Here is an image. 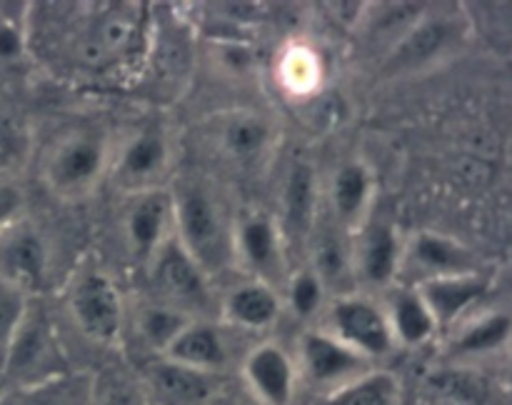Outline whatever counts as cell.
Masks as SVG:
<instances>
[{
	"label": "cell",
	"instance_id": "cell-1",
	"mask_svg": "<svg viewBox=\"0 0 512 405\" xmlns=\"http://www.w3.org/2000/svg\"><path fill=\"white\" fill-rule=\"evenodd\" d=\"M170 200L175 240L208 278L223 273L235 260V223L220 195L205 180L183 178L170 193Z\"/></svg>",
	"mask_w": 512,
	"mask_h": 405
},
{
	"label": "cell",
	"instance_id": "cell-2",
	"mask_svg": "<svg viewBox=\"0 0 512 405\" xmlns=\"http://www.w3.org/2000/svg\"><path fill=\"white\" fill-rule=\"evenodd\" d=\"M145 35V13L135 3L93 5L73 25L68 55L85 73H108L133 58Z\"/></svg>",
	"mask_w": 512,
	"mask_h": 405
},
{
	"label": "cell",
	"instance_id": "cell-3",
	"mask_svg": "<svg viewBox=\"0 0 512 405\" xmlns=\"http://www.w3.org/2000/svg\"><path fill=\"white\" fill-rule=\"evenodd\" d=\"M0 368L5 390L30 388L70 373L53 323L40 305L28 303L23 320L0 360Z\"/></svg>",
	"mask_w": 512,
	"mask_h": 405
},
{
	"label": "cell",
	"instance_id": "cell-4",
	"mask_svg": "<svg viewBox=\"0 0 512 405\" xmlns=\"http://www.w3.org/2000/svg\"><path fill=\"white\" fill-rule=\"evenodd\" d=\"M150 285L158 295L160 305L178 310L195 320V315H205L213 305L210 295V278L198 263L183 250V245L173 238L165 240L148 260Z\"/></svg>",
	"mask_w": 512,
	"mask_h": 405
},
{
	"label": "cell",
	"instance_id": "cell-5",
	"mask_svg": "<svg viewBox=\"0 0 512 405\" xmlns=\"http://www.w3.org/2000/svg\"><path fill=\"white\" fill-rule=\"evenodd\" d=\"M105 158L108 150L103 135L93 130H75L63 135L45 155V185L60 198H78L98 183L105 170Z\"/></svg>",
	"mask_w": 512,
	"mask_h": 405
},
{
	"label": "cell",
	"instance_id": "cell-6",
	"mask_svg": "<svg viewBox=\"0 0 512 405\" xmlns=\"http://www.w3.org/2000/svg\"><path fill=\"white\" fill-rule=\"evenodd\" d=\"M333 338L348 345L358 355L373 363L375 358H385L393 353L395 335L385 308L363 295H340L330 308V330Z\"/></svg>",
	"mask_w": 512,
	"mask_h": 405
},
{
	"label": "cell",
	"instance_id": "cell-7",
	"mask_svg": "<svg viewBox=\"0 0 512 405\" xmlns=\"http://www.w3.org/2000/svg\"><path fill=\"white\" fill-rule=\"evenodd\" d=\"M70 313L78 328L100 345H113L123 330V298L113 280L100 270H88L70 288Z\"/></svg>",
	"mask_w": 512,
	"mask_h": 405
},
{
	"label": "cell",
	"instance_id": "cell-8",
	"mask_svg": "<svg viewBox=\"0 0 512 405\" xmlns=\"http://www.w3.org/2000/svg\"><path fill=\"white\" fill-rule=\"evenodd\" d=\"M210 133L215 155L230 168H260L275 148V125L258 110H228Z\"/></svg>",
	"mask_w": 512,
	"mask_h": 405
},
{
	"label": "cell",
	"instance_id": "cell-9",
	"mask_svg": "<svg viewBox=\"0 0 512 405\" xmlns=\"http://www.w3.org/2000/svg\"><path fill=\"white\" fill-rule=\"evenodd\" d=\"M463 33L465 28L453 15L423 13L420 20H415L393 43L388 60H385V75H405L428 68L430 63L458 48Z\"/></svg>",
	"mask_w": 512,
	"mask_h": 405
},
{
	"label": "cell",
	"instance_id": "cell-10",
	"mask_svg": "<svg viewBox=\"0 0 512 405\" xmlns=\"http://www.w3.org/2000/svg\"><path fill=\"white\" fill-rule=\"evenodd\" d=\"M50 250L38 228L23 218L0 233V278L20 293H40L48 283Z\"/></svg>",
	"mask_w": 512,
	"mask_h": 405
},
{
	"label": "cell",
	"instance_id": "cell-11",
	"mask_svg": "<svg viewBox=\"0 0 512 405\" xmlns=\"http://www.w3.org/2000/svg\"><path fill=\"white\" fill-rule=\"evenodd\" d=\"M295 365H298V378H305L310 385L325 390V393L370 370V360H365L363 355H358L323 330L303 335Z\"/></svg>",
	"mask_w": 512,
	"mask_h": 405
},
{
	"label": "cell",
	"instance_id": "cell-12",
	"mask_svg": "<svg viewBox=\"0 0 512 405\" xmlns=\"http://www.w3.org/2000/svg\"><path fill=\"white\" fill-rule=\"evenodd\" d=\"M243 388L260 405H293L298 365L280 345H258L243 360Z\"/></svg>",
	"mask_w": 512,
	"mask_h": 405
},
{
	"label": "cell",
	"instance_id": "cell-13",
	"mask_svg": "<svg viewBox=\"0 0 512 405\" xmlns=\"http://www.w3.org/2000/svg\"><path fill=\"white\" fill-rule=\"evenodd\" d=\"M235 260L250 270L255 280L273 285L283 275L285 245L280 238L278 223L265 213H248L235 223L233 233ZM275 288V285H273Z\"/></svg>",
	"mask_w": 512,
	"mask_h": 405
},
{
	"label": "cell",
	"instance_id": "cell-14",
	"mask_svg": "<svg viewBox=\"0 0 512 405\" xmlns=\"http://www.w3.org/2000/svg\"><path fill=\"white\" fill-rule=\"evenodd\" d=\"M140 383L155 405H205L220 385L215 375L200 373L163 355H155L145 365Z\"/></svg>",
	"mask_w": 512,
	"mask_h": 405
},
{
	"label": "cell",
	"instance_id": "cell-15",
	"mask_svg": "<svg viewBox=\"0 0 512 405\" xmlns=\"http://www.w3.org/2000/svg\"><path fill=\"white\" fill-rule=\"evenodd\" d=\"M318 220V178L310 163H293L280 198V238L298 250L308 248L310 233Z\"/></svg>",
	"mask_w": 512,
	"mask_h": 405
},
{
	"label": "cell",
	"instance_id": "cell-16",
	"mask_svg": "<svg viewBox=\"0 0 512 405\" xmlns=\"http://www.w3.org/2000/svg\"><path fill=\"white\" fill-rule=\"evenodd\" d=\"M350 253H353V275H358L368 285H378V288L393 283L395 273L403 263L398 233L383 218H370L360 228L358 238L350 245Z\"/></svg>",
	"mask_w": 512,
	"mask_h": 405
},
{
	"label": "cell",
	"instance_id": "cell-17",
	"mask_svg": "<svg viewBox=\"0 0 512 405\" xmlns=\"http://www.w3.org/2000/svg\"><path fill=\"white\" fill-rule=\"evenodd\" d=\"M125 233L130 238V248L145 263L150 255L168 238H173V200L163 188L133 193L128 215H125Z\"/></svg>",
	"mask_w": 512,
	"mask_h": 405
},
{
	"label": "cell",
	"instance_id": "cell-18",
	"mask_svg": "<svg viewBox=\"0 0 512 405\" xmlns=\"http://www.w3.org/2000/svg\"><path fill=\"white\" fill-rule=\"evenodd\" d=\"M168 168V143L160 130H140L135 138L125 143L115 160V178L133 193L158 188V180L163 178Z\"/></svg>",
	"mask_w": 512,
	"mask_h": 405
},
{
	"label": "cell",
	"instance_id": "cell-19",
	"mask_svg": "<svg viewBox=\"0 0 512 405\" xmlns=\"http://www.w3.org/2000/svg\"><path fill=\"white\" fill-rule=\"evenodd\" d=\"M415 290L420 293L423 303L428 305L435 325L443 328V325H450L458 318H463L483 298L485 290H488V280L475 270V273L420 280Z\"/></svg>",
	"mask_w": 512,
	"mask_h": 405
},
{
	"label": "cell",
	"instance_id": "cell-20",
	"mask_svg": "<svg viewBox=\"0 0 512 405\" xmlns=\"http://www.w3.org/2000/svg\"><path fill=\"white\" fill-rule=\"evenodd\" d=\"M343 225L338 220L320 218L315 220V228L310 233V250H313V273L318 275L323 288H338L343 295V285L353 283V253L345 238L340 235ZM338 295V298H340Z\"/></svg>",
	"mask_w": 512,
	"mask_h": 405
},
{
	"label": "cell",
	"instance_id": "cell-21",
	"mask_svg": "<svg viewBox=\"0 0 512 405\" xmlns=\"http://www.w3.org/2000/svg\"><path fill=\"white\" fill-rule=\"evenodd\" d=\"M163 358L188 365V368L200 370V373L215 375L228 363V348H225L223 335L215 325H210L203 318H195L180 330V335L170 343Z\"/></svg>",
	"mask_w": 512,
	"mask_h": 405
},
{
	"label": "cell",
	"instance_id": "cell-22",
	"mask_svg": "<svg viewBox=\"0 0 512 405\" xmlns=\"http://www.w3.org/2000/svg\"><path fill=\"white\" fill-rule=\"evenodd\" d=\"M223 315L228 323L243 330H265L278 320L280 295L263 280H245L235 285L223 300Z\"/></svg>",
	"mask_w": 512,
	"mask_h": 405
},
{
	"label": "cell",
	"instance_id": "cell-23",
	"mask_svg": "<svg viewBox=\"0 0 512 405\" xmlns=\"http://www.w3.org/2000/svg\"><path fill=\"white\" fill-rule=\"evenodd\" d=\"M385 315H388L390 328H393L395 343L423 345L438 330L428 305L423 303V298H420V293L415 288L390 290Z\"/></svg>",
	"mask_w": 512,
	"mask_h": 405
},
{
	"label": "cell",
	"instance_id": "cell-24",
	"mask_svg": "<svg viewBox=\"0 0 512 405\" xmlns=\"http://www.w3.org/2000/svg\"><path fill=\"white\" fill-rule=\"evenodd\" d=\"M413 260L425 270V278L475 273V258L468 248L438 233H420L413 240Z\"/></svg>",
	"mask_w": 512,
	"mask_h": 405
},
{
	"label": "cell",
	"instance_id": "cell-25",
	"mask_svg": "<svg viewBox=\"0 0 512 405\" xmlns=\"http://www.w3.org/2000/svg\"><path fill=\"white\" fill-rule=\"evenodd\" d=\"M318 405H400V383L388 370L370 368L368 373L325 393Z\"/></svg>",
	"mask_w": 512,
	"mask_h": 405
},
{
	"label": "cell",
	"instance_id": "cell-26",
	"mask_svg": "<svg viewBox=\"0 0 512 405\" xmlns=\"http://www.w3.org/2000/svg\"><path fill=\"white\" fill-rule=\"evenodd\" d=\"M90 375L68 373L48 383L30 388L3 390L0 405H85L88 403Z\"/></svg>",
	"mask_w": 512,
	"mask_h": 405
},
{
	"label": "cell",
	"instance_id": "cell-27",
	"mask_svg": "<svg viewBox=\"0 0 512 405\" xmlns=\"http://www.w3.org/2000/svg\"><path fill=\"white\" fill-rule=\"evenodd\" d=\"M370 198V173L360 163H345L335 173L333 190H330V205H333V218L340 225H353L368 208Z\"/></svg>",
	"mask_w": 512,
	"mask_h": 405
},
{
	"label": "cell",
	"instance_id": "cell-28",
	"mask_svg": "<svg viewBox=\"0 0 512 405\" xmlns=\"http://www.w3.org/2000/svg\"><path fill=\"white\" fill-rule=\"evenodd\" d=\"M145 395L140 378L120 368H105L98 375H90L88 403L85 405H145Z\"/></svg>",
	"mask_w": 512,
	"mask_h": 405
},
{
	"label": "cell",
	"instance_id": "cell-29",
	"mask_svg": "<svg viewBox=\"0 0 512 405\" xmlns=\"http://www.w3.org/2000/svg\"><path fill=\"white\" fill-rule=\"evenodd\" d=\"M190 320L193 318L158 303L138 315V333L155 355H163Z\"/></svg>",
	"mask_w": 512,
	"mask_h": 405
},
{
	"label": "cell",
	"instance_id": "cell-30",
	"mask_svg": "<svg viewBox=\"0 0 512 405\" xmlns=\"http://www.w3.org/2000/svg\"><path fill=\"white\" fill-rule=\"evenodd\" d=\"M510 335V318L505 313L485 315L465 325L463 333L455 340V350L460 353H493L505 345Z\"/></svg>",
	"mask_w": 512,
	"mask_h": 405
},
{
	"label": "cell",
	"instance_id": "cell-31",
	"mask_svg": "<svg viewBox=\"0 0 512 405\" xmlns=\"http://www.w3.org/2000/svg\"><path fill=\"white\" fill-rule=\"evenodd\" d=\"M28 303V295L20 293L18 288H13V285L0 278V360H3L10 338H13L20 320H23Z\"/></svg>",
	"mask_w": 512,
	"mask_h": 405
},
{
	"label": "cell",
	"instance_id": "cell-32",
	"mask_svg": "<svg viewBox=\"0 0 512 405\" xmlns=\"http://www.w3.org/2000/svg\"><path fill=\"white\" fill-rule=\"evenodd\" d=\"M290 305H293L295 313L300 315V318H308V315L318 313V308L323 305V295H325V288L323 283H320L318 275L313 273V270H300V273H295L293 278H290Z\"/></svg>",
	"mask_w": 512,
	"mask_h": 405
},
{
	"label": "cell",
	"instance_id": "cell-33",
	"mask_svg": "<svg viewBox=\"0 0 512 405\" xmlns=\"http://www.w3.org/2000/svg\"><path fill=\"white\" fill-rule=\"evenodd\" d=\"M315 73H318V65H315L313 55L303 53V50H290L283 63V78L290 85V90L305 93L308 88H313Z\"/></svg>",
	"mask_w": 512,
	"mask_h": 405
},
{
	"label": "cell",
	"instance_id": "cell-34",
	"mask_svg": "<svg viewBox=\"0 0 512 405\" xmlns=\"http://www.w3.org/2000/svg\"><path fill=\"white\" fill-rule=\"evenodd\" d=\"M23 205V190L13 180L0 175V233L8 230L13 223H18L20 215H23Z\"/></svg>",
	"mask_w": 512,
	"mask_h": 405
},
{
	"label": "cell",
	"instance_id": "cell-35",
	"mask_svg": "<svg viewBox=\"0 0 512 405\" xmlns=\"http://www.w3.org/2000/svg\"><path fill=\"white\" fill-rule=\"evenodd\" d=\"M23 145L25 138L18 125L5 118V115H0V170L13 165L23 155Z\"/></svg>",
	"mask_w": 512,
	"mask_h": 405
},
{
	"label": "cell",
	"instance_id": "cell-36",
	"mask_svg": "<svg viewBox=\"0 0 512 405\" xmlns=\"http://www.w3.org/2000/svg\"><path fill=\"white\" fill-rule=\"evenodd\" d=\"M23 48H25L23 30L5 18L3 23H0V58L5 60L15 58V55L23 53Z\"/></svg>",
	"mask_w": 512,
	"mask_h": 405
},
{
	"label": "cell",
	"instance_id": "cell-37",
	"mask_svg": "<svg viewBox=\"0 0 512 405\" xmlns=\"http://www.w3.org/2000/svg\"><path fill=\"white\" fill-rule=\"evenodd\" d=\"M205 405H260L253 395L245 388H225V385H218L210 400Z\"/></svg>",
	"mask_w": 512,
	"mask_h": 405
},
{
	"label": "cell",
	"instance_id": "cell-38",
	"mask_svg": "<svg viewBox=\"0 0 512 405\" xmlns=\"http://www.w3.org/2000/svg\"><path fill=\"white\" fill-rule=\"evenodd\" d=\"M3 20H5V18H3V13H0V23H3Z\"/></svg>",
	"mask_w": 512,
	"mask_h": 405
}]
</instances>
